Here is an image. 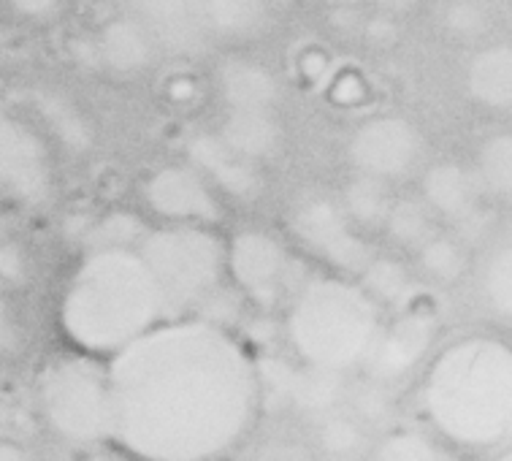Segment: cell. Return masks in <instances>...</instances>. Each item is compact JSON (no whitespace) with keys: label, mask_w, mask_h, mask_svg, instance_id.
Masks as SVG:
<instances>
[{"label":"cell","mask_w":512,"mask_h":461,"mask_svg":"<svg viewBox=\"0 0 512 461\" xmlns=\"http://www.w3.org/2000/svg\"><path fill=\"white\" fill-rule=\"evenodd\" d=\"M112 448L131 461H228L258 429L266 380L242 337L177 315L106 361Z\"/></svg>","instance_id":"obj_1"},{"label":"cell","mask_w":512,"mask_h":461,"mask_svg":"<svg viewBox=\"0 0 512 461\" xmlns=\"http://www.w3.org/2000/svg\"><path fill=\"white\" fill-rule=\"evenodd\" d=\"M420 426L456 456L491 459L512 443V342L469 331L434 348L418 372Z\"/></svg>","instance_id":"obj_2"},{"label":"cell","mask_w":512,"mask_h":461,"mask_svg":"<svg viewBox=\"0 0 512 461\" xmlns=\"http://www.w3.org/2000/svg\"><path fill=\"white\" fill-rule=\"evenodd\" d=\"M168 318L155 277L136 247L84 250L57 299L68 350L109 361Z\"/></svg>","instance_id":"obj_3"},{"label":"cell","mask_w":512,"mask_h":461,"mask_svg":"<svg viewBox=\"0 0 512 461\" xmlns=\"http://www.w3.org/2000/svg\"><path fill=\"white\" fill-rule=\"evenodd\" d=\"M388 312L355 277H304L282 307V342L296 367L355 377L364 369Z\"/></svg>","instance_id":"obj_4"},{"label":"cell","mask_w":512,"mask_h":461,"mask_svg":"<svg viewBox=\"0 0 512 461\" xmlns=\"http://www.w3.org/2000/svg\"><path fill=\"white\" fill-rule=\"evenodd\" d=\"M33 399L47 432L68 448H112V386L106 361L68 350L38 369Z\"/></svg>","instance_id":"obj_5"},{"label":"cell","mask_w":512,"mask_h":461,"mask_svg":"<svg viewBox=\"0 0 512 461\" xmlns=\"http://www.w3.org/2000/svg\"><path fill=\"white\" fill-rule=\"evenodd\" d=\"M139 255L155 277L168 318L198 315L225 285V236L206 226H149Z\"/></svg>","instance_id":"obj_6"},{"label":"cell","mask_w":512,"mask_h":461,"mask_svg":"<svg viewBox=\"0 0 512 461\" xmlns=\"http://www.w3.org/2000/svg\"><path fill=\"white\" fill-rule=\"evenodd\" d=\"M288 239L261 226L236 228L225 236V283L255 310H282L301 280Z\"/></svg>","instance_id":"obj_7"},{"label":"cell","mask_w":512,"mask_h":461,"mask_svg":"<svg viewBox=\"0 0 512 461\" xmlns=\"http://www.w3.org/2000/svg\"><path fill=\"white\" fill-rule=\"evenodd\" d=\"M288 236L326 272L358 277L377 253L364 231L350 223L336 196L307 193L288 212Z\"/></svg>","instance_id":"obj_8"},{"label":"cell","mask_w":512,"mask_h":461,"mask_svg":"<svg viewBox=\"0 0 512 461\" xmlns=\"http://www.w3.org/2000/svg\"><path fill=\"white\" fill-rule=\"evenodd\" d=\"M141 204L158 226L217 228L225 217V198L193 163H163L141 182Z\"/></svg>","instance_id":"obj_9"},{"label":"cell","mask_w":512,"mask_h":461,"mask_svg":"<svg viewBox=\"0 0 512 461\" xmlns=\"http://www.w3.org/2000/svg\"><path fill=\"white\" fill-rule=\"evenodd\" d=\"M437 329V315L415 304L391 312L358 375L396 391L401 383L418 375L429 361L437 348Z\"/></svg>","instance_id":"obj_10"},{"label":"cell","mask_w":512,"mask_h":461,"mask_svg":"<svg viewBox=\"0 0 512 461\" xmlns=\"http://www.w3.org/2000/svg\"><path fill=\"white\" fill-rule=\"evenodd\" d=\"M55 193V160L44 133L19 117H0V198L44 207Z\"/></svg>","instance_id":"obj_11"},{"label":"cell","mask_w":512,"mask_h":461,"mask_svg":"<svg viewBox=\"0 0 512 461\" xmlns=\"http://www.w3.org/2000/svg\"><path fill=\"white\" fill-rule=\"evenodd\" d=\"M423 152V133L404 114H374L355 125L345 147L350 171L385 179L391 185L418 169Z\"/></svg>","instance_id":"obj_12"},{"label":"cell","mask_w":512,"mask_h":461,"mask_svg":"<svg viewBox=\"0 0 512 461\" xmlns=\"http://www.w3.org/2000/svg\"><path fill=\"white\" fill-rule=\"evenodd\" d=\"M418 196L429 204L439 223L458 228L464 234L475 228L485 215L483 182L472 166L458 160H437L420 174Z\"/></svg>","instance_id":"obj_13"},{"label":"cell","mask_w":512,"mask_h":461,"mask_svg":"<svg viewBox=\"0 0 512 461\" xmlns=\"http://www.w3.org/2000/svg\"><path fill=\"white\" fill-rule=\"evenodd\" d=\"M187 163H193L201 174H204L212 188L223 198L231 201H244L252 204L263 196L266 190V177H263V166L250 163L242 155L228 147V144L217 136V131H201L190 136L185 147Z\"/></svg>","instance_id":"obj_14"},{"label":"cell","mask_w":512,"mask_h":461,"mask_svg":"<svg viewBox=\"0 0 512 461\" xmlns=\"http://www.w3.org/2000/svg\"><path fill=\"white\" fill-rule=\"evenodd\" d=\"M90 47H93L98 68L122 79L147 74L160 52L155 36L133 11L106 19L101 28L95 30Z\"/></svg>","instance_id":"obj_15"},{"label":"cell","mask_w":512,"mask_h":461,"mask_svg":"<svg viewBox=\"0 0 512 461\" xmlns=\"http://www.w3.org/2000/svg\"><path fill=\"white\" fill-rule=\"evenodd\" d=\"M215 93L225 112L271 109L282 101V82L277 71L255 57H225L215 71Z\"/></svg>","instance_id":"obj_16"},{"label":"cell","mask_w":512,"mask_h":461,"mask_svg":"<svg viewBox=\"0 0 512 461\" xmlns=\"http://www.w3.org/2000/svg\"><path fill=\"white\" fill-rule=\"evenodd\" d=\"M133 14L155 36L160 49L190 52L204 38V0H131Z\"/></svg>","instance_id":"obj_17"},{"label":"cell","mask_w":512,"mask_h":461,"mask_svg":"<svg viewBox=\"0 0 512 461\" xmlns=\"http://www.w3.org/2000/svg\"><path fill=\"white\" fill-rule=\"evenodd\" d=\"M217 136L250 163L266 166L285 147V125L271 109H250V112H225Z\"/></svg>","instance_id":"obj_18"},{"label":"cell","mask_w":512,"mask_h":461,"mask_svg":"<svg viewBox=\"0 0 512 461\" xmlns=\"http://www.w3.org/2000/svg\"><path fill=\"white\" fill-rule=\"evenodd\" d=\"M464 85L480 109L512 112V41H496L477 49L466 63Z\"/></svg>","instance_id":"obj_19"},{"label":"cell","mask_w":512,"mask_h":461,"mask_svg":"<svg viewBox=\"0 0 512 461\" xmlns=\"http://www.w3.org/2000/svg\"><path fill=\"white\" fill-rule=\"evenodd\" d=\"M312 453L320 461H369L377 434L345 407L312 415Z\"/></svg>","instance_id":"obj_20"},{"label":"cell","mask_w":512,"mask_h":461,"mask_svg":"<svg viewBox=\"0 0 512 461\" xmlns=\"http://www.w3.org/2000/svg\"><path fill=\"white\" fill-rule=\"evenodd\" d=\"M410 264L418 280L437 285V288H450L461 283L466 272L472 269V255H469L464 236L439 228L415 253H410Z\"/></svg>","instance_id":"obj_21"},{"label":"cell","mask_w":512,"mask_h":461,"mask_svg":"<svg viewBox=\"0 0 512 461\" xmlns=\"http://www.w3.org/2000/svg\"><path fill=\"white\" fill-rule=\"evenodd\" d=\"M393 198L396 193H393L391 182L358 174V171H350V177L342 182V188L336 193V201L345 209L350 223L366 236L382 234L385 217L393 207Z\"/></svg>","instance_id":"obj_22"},{"label":"cell","mask_w":512,"mask_h":461,"mask_svg":"<svg viewBox=\"0 0 512 461\" xmlns=\"http://www.w3.org/2000/svg\"><path fill=\"white\" fill-rule=\"evenodd\" d=\"M355 280L364 285L374 302L391 315V312L412 304L418 274H415L412 264H407L399 255L374 253L372 261L364 266V272Z\"/></svg>","instance_id":"obj_23"},{"label":"cell","mask_w":512,"mask_h":461,"mask_svg":"<svg viewBox=\"0 0 512 461\" xmlns=\"http://www.w3.org/2000/svg\"><path fill=\"white\" fill-rule=\"evenodd\" d=\"M206 33L223 41H250L271 25V0H204Z\"/></svg>","instance_id":"obj_24"},{"label":"cell","mask_w":512,"mask_h":461,"mask_svg":"<svg viewBox=\"0 0 512 461\" xmlns=\"http://www.w3.org/2000/svg\"><path fill=\"white\" fill-rule=\"evenodd\" d=\"M434 231H439L437 215L420 196H396L385 217L382 236L401 253H415Z\"/></svg>","instance_id":"obj_25"},{"label":"cell","mask_w":512,"mask_h":461,"mask_svg":"<svg viewBox=\"0 0 512 461\" xmlns=\"http://www.w3.org/2000/svg\"><path fill=\"white\" fill-rule=\"evenodd\" d=\"M480 299L496 320L512 329V234L485 255L480 266Z\"/></svg>","instance_id":"obj_26"},{"label":"cell","mask_w":512,"mask_h":461,"mask_svg":"<svg viewBox=\"0 0 512 461\" xmlns=\"http://www.w3.org/2000/svg\"><path fill=\"white\" fill-rule=\"evenodd\" d=\"M472 169L483 182L485 196L512 204V131L485 136L475 152Z\"/></svg>","instance_id":"obj_27"},{"label":"cell","mask_w":512,"mask_h":461,"mask_svg":"<svg viewBox=\"0 0 512 461\" xmlns=\"http://www.w3.org/2000/svg\"><path fill=\"white\" fill-rule=\"evenodd\" d=\"M453 453L437 443L423 426H391L388 432L377 434L369 461H453Z\"/></svg>","instance_id":"obj_28"},{"label":"cell","mask_w":512,"mask_h":461,"mask_svg":"<svg viewBox=\"0 0 512 461\" xmlns=\"http://www.w3.org/2000/svg\"><path fill=\"white\" fill-rule=\"evenodd\" d=\"M342 407L350 410L361 424L369 426L374 434L388 432L391 426H396V399L391 388L372 383L361 375L350 377Z\"/></svg>","instance_id":"obj_29"},{"label":"cell","mask_w":512,"mask_h":461,"mask_svg":"<svg viewBox=\"0 0 512 461\" xmlns=\"http://www.w3.org/2000/svg\"><path fill=\"white\" fill-rule=\"evenodd\" d=\"M149 223L133 212L112 209L95 217L84 234V250H103V247H139L141 236L147 234Z\"/></svg>","instance_id":"obj_30"},{"label":"cell","mask_w":512,"mask_h":461,"mask_svg":"<svg viewBox=\"0 0 512 461\" xmlns=\"http://www.w3.org/2000/svg\"><path fill=\"white\" fill-rule=\"evenodd\" d=\"M38 112L44 114L49 131L55 133L68 150L82 152L93 144V128L74 104H68L60 95H38Z\"/></svg>","instance_id":"obj_31"},{"label":"cell","mask_w":512,"mask_h":461,"mask_svg":"<svg viewBox=\"0 0 512 461\" xmlns=\"http://www.w3.org/2000/svg\"><path fill=\"white\" fill-rule=\"evenodd\" d=\"M30 272H33V266H30L28 250L19 245L14 236H6L0 242V285L6 291L22 288V285H28Z\"/></svg>","instance_id":"obj_32"},{"label":"cell","mask_w":512,"mask_h":461,"mask_svg":"<svg viewBox=\"0 0 512 461\" xmlns=\"http://www.w3.org/2000/svg\"><path fill=\"white\" fill-rule=\"evenodd\" d=\"M6 6L22 22H47L60 11L63 0H6Z\"/></svg>","instance_id":"obj_33"},{"label":"cell","mask_w":512,"mask_h":461,"mask_svg":"<svg viewBox=\"0 0 512 461\" xmlns=\"http://www.w3.org/2000/svg\"><path fill=\"white\" fill-rule=\"evenodd\" d=\"M0 461H36L30 453L28 445H22L14 437H3L0 440Z\"/></svg>","instance_id":"obj_34"},{"label":"cell","mask_w":512,"mask_h":461,"mask_svg":"<svg viewBox=\"0 0 512 461\" xmlns=\"http://www.w3.org/2000/svg\"><path fill=\"white\" fill-rule=\"evenodd\" d=\"M263 461H320L307 448H280V451L269 453Z\"/></svg>","instance_id":"obj_35"},{"label":"cell","mask_w":512,"mask_h":461,"mask_svg":"<svg viewBox=\"0 0 512 461\" xmlns=\"http://www.w3.org/2000/svg\"><path fill=\"white\" fill-rule=\"evenodd\" d=\"M11 329V310H9V291L0 285V345L6 342Z\"/></svg>","instance_id":"obj_36"},{"label":"cell","mask_w":512,"mask_h":461,"mask_svg":"<svg viewBox=\"0 0 512 461\" xmlns=\"http://www.w3.org/2000/svg\"><path fill=\"white\" fill-rule=\"evenodd\" d=\"M315 3L326 6V9H358V6L372 3V0H315Z\"/></svg>","instance_id":"obj_37"},{"label":"cell","mask_w":512,"mask_h":461,"mask_svg":"<svg viewBox=\"0 0 512 461\" xmlns=\"http://www.w3.org/2000/svg\"><path fill=\"white\" fill-rule=\"evenodd\" d=\"M9 429H11V410L9 405L0 399V440H3V437H9Z\"/></svg>","instance_id":"obj_38"},{"label":"cell","mask_w":512,"mask_h":461,"mask_svg":"<svg viewBox=\"0 0 512 461\" xmlns=\"http://www.w3.org/2000/svg\"><path fill=\"white\" fill-rule=\"evenodd\" d=\"M372 3L382 6V9H401V6H407L410 0H372Z\"/></svg>","instance_id":"obj_39"},{"label":"cell","mask_w":512,"mask_h":461,"mask_svg":"<svg viewBox=\"0 0 512 461\" xmlns=\"http://www.w3.org/2000/svg\"><path fill=\"white\" fill-rule=\"evenodd\" d=\"M488 461H512V443L507 445V448H502L499 453H494Z\"/></svg>","instance_id":"obj_40"},{"label":"cell","mask_w":512,"mask_h":461,"mask_svg":"<svg viewBox=\"0 0 512 461\" xmlns=\"http://www.w3.org/2000/svg\"><path fill=\"white\" fill-rule=\"evenodd\" d=\"M6 236H11L9 231H6V223H3V220H0V242H3V239H6Z\"/></svg>","instance_id":"obj_41"}]
</instances>
